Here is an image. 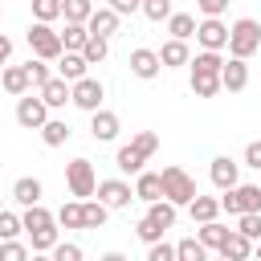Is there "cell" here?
Masks as SVG:
<instances>
[{
  "label": "cell",
  "instance_id": "obj_1",
  "mask_svg": "<svg viewBox=\"0 0 261 261\" xmlns=\"http://www.w3.org/2000/svg\"><path fill=\"white\" fill-rule=\"evenodd\" d=\"M155 151H159V135H155V130H139L130 143H122V147H118L114 167H118L122 175H139V171H143V163H147Z\"/></svg>",
  "mask_w": 261,
  "mask_h": 261
},
{
  "label": "cell",
  "instance_id": "obj_2",
  "mask_svg": "<svg viewBox=\"0 0 261 261\" xmlns=\"http://www.w3.org/2000/svg\"><path fill=\"white\" fill-rule=\"evenodd\" d=\"M228 57H241V61H249L257 49H261V24L253 20V16H241V20H232L228 24Z\"/></svg>",
  "mask_w": 261,
  "mask_h": 261
},
{
  "label": "cell",
  "instance_id": "obj_3",
  "mask_svg": "<svg viewBox=\"0 0 261 261\" xmlns=\"http://www.w3.org/2000/svg\"><path fill=\"white\" fill-rule=\"evenodd\" d=\"M159 179H163V200H167V204H175V208H188V204L200 196L196 179H192L184 167H175V163H171V167H163V171H159Z\"/></svg>",
  "mask_w": 261,
  "mask_h": 261
},
{
  "label": "cell",
  "instance_id": "obj_4",
  "mask_svg": "<svg viewBox=\"0 0 261 261\" xmlns=\"http://www.w3.org/2000/svg\"><path fill=\"white\" fill-rule=\"evenodd\" d=\"M29 49H33V57H41V61H57L65 49H61V33L53 29V24H45V20H33L29 24Z\"/></svg>",
  "mask_w": 261,
  "mask_h": 261
},
{
  "label": "cell",
  "instance_id": "obj_5",
  "mask_svg": "<svg viewBox=\"0 0 261 261\" xmlns=\"http://www.w3.org/2000/svg\"><path fill=\"white\" fill-rule=\"evenodd\" d=\"M220 212L241 216V212H261V184H237L220 196Z\"/></svg>",
  "mask_w": 261,
  "mask_h": 261
},
{
  "label": "cell",
  "instance_id": "obj_6",
  "mask_svg": "<svg viewBox=\"0 0 261 261\" xmlns=\"http://www.w3.org/2000/svg\"><path fill=\"white\" fill-rule=\"evenodd\" d=\"M65 188H69L73 200H90L94 188H98L94 163H90V159H73V163H65Z\"/></svg>",
  "mask_w": 261,
  "mask_h": 261
},
{
  "label": "cell",
  "instance_id": "obj_7",
  "mask_svg": "<svg viewBox=\"0 0 261 261\" xmlns=\"http://www.w3.org/2000/svg\"><path fill=\"white\" fill-rule=\"evenodd\" d=\"M102 98H106V86L98 82V77H77V82H69V102L77 106V110H86V114H94L98 106H102Z\"/></svg>",
  "mask_w": 261,
  "mask_h": 261
},
{
  "label": "cell",
  "instance_id": "obj_8",
  "mask_svg": "<svg viewBox=\"0 0 261 261\" xmlns=\"http://www.w3.org/2000/svg\"><path fill=\"white\" fill-rule=\"evenodd\" d=\"M16 122L24 126V130H41L45 122H49V106L41 102V94H20V102H16Z\"/></svg>",
  "mask_w": 261,
  "mask_h": 261
},
{
  "label": "cell",
  "instance_id": "obj_9",
  "mask_svg": "<svg viewBox=\"0 0 261 261\" xmlns=\"http://www.w3.org/2000/svg\"><path fill=\"white\" fill-rule=\"evenodd\" d=\"M94 196H98L106 208H130V200H135V188H130L126 179H98Z\"/></svg>",
  "mask_w": 261,
  "mask_h": 261
},
{
  "label": "cell",
  "instance_id": "obj_10",
  "mask_svg": "<svg viewBox=\"0 0 261 261\" xmlns=\"http://www.w3.org/2000/svg\"><path fill=\"white\" fill-rule=\"evenodd\" d=\"M196 41H200V49H224L228 45V24L220 20V16H204L200 24H196Z\"/></svg>",
  "mask_w": 261,
  "mask_h": 261
},
{
  "label": "cell",
  "instance_id": "obj_11",
  "mask_svg": "<svg viewBox=\"0 0 261 261\" xmlns=\"http://www.w3.org/2000/svg\"><path fill=\"white\" fill-rule=\"evenodd\" d=\"M208 179H212L220 192H228V188H237V184H241V163H237V159H228V155H216V159H212V167H208Z\"/></svg>",
  "mask_w": 261,
  "mask_h": 261
},
{
  "label": "cell",
  "instance_id": "obj_12",
  "mask_svg": "<svg viewBox=\"0 0 261 261\" xmlns=\"http://www.w3.org/2000/svg\"><path fill=\"white\" fill-rule=\"evenodd\" d=\"M245 86H249V65L241 57H224V65H220V90L241 94Z\"/></svg>",
  "mask_w": 261,
  "mask_h": 261
},
{
  "label": "cell",
  "instance_id": "obj_13",
  "mask_svg": "<svg viewBox=\"0 0 261 261\" xmlns=\"http://www.w3.org/2000/svg\"><path fill=\"white\" fill-rule=\"evenodd\" d=\"M90 135H94L98 143H114V139H118V114L106 110V106H98V110L90 114Z\"/></svg>",
  "mask_w": 261,
  "mask_h": 261
},
{
  "label": "cell",
  "instance_id": "obj_14",
  "mask_svg": "<svg viewBox=\"0 0 261 261\" xmlns=\"http://www.w3.org/2000/svg\"><path fill=\"white\" fill-rule=\"evenodd\" d=\"M118 20H122V16H118L114 8H94L90 20H86V29H90L94 37H106V41H110V37L118 33Z\"/></svg>",
  "mask_w": 261,
  "mask_h": 261
},
{
  "label": "cell",
  "instance_id": "obj_15",
  "mask_svg": "<svg viewBox=\"0 0 261 261\" xmlns=\"http://www.w3.org/2000/svg\"><path fill=\"white\" fill-rule=\"evenodd\" d=\"M159 53V65L163 69H179V65H188L192 61V49H188V41H163V49H155Z\"/></svg>",
  "mask_w": 261,
  "mask_h": 261
},
{
  "label": "cell",
  "instance_id": "obj_16",
  "mask_svg": "<svg viewBox=\"0 0 261 261\" xmlns=\"http://www.w3.org/2000/svg\"><path fill=\"white\" fill-rule=\"evenodd\" d=\"M159 69H163V65H159V53H155V49H135V53H130V73H135V77L151 82V77H159Z\"/></svg>",
  "mask_w": 261,
  "mask_h": 261
},
{
  "label": "cell",
  "instance_id": "obj_17",
  "mask_svg": "<svg viewBox=\"0 0 261 261\" xmlns=\"http://www.w3.org/2000/svg\"><path fill=\"white\" fill-rule=\"evenodd\" d=\"M37 94H41V102H45V106H49V110H61V106H65V102H69V82H65V77H57V73H53V77H49V82H45V86H41V90H37Z\"/></svg>",
  "mask_w": 261,
  "mask_h": 261
},
{
  "label": "cell",
  "instance_id": "obj_18",
  "mask_svg": "<svg viewBox=\"0 0 261 261\" xmlns=\"http://www.w3.org/2000/svg\"><path fill=\"white\" fill-rule=\"evenodd\" d=\"M135 200H147V204L163 200V179H159V171H139V175H135Z\"/></svg>",
  "mask_w": 261,
  "mask_h": 261
},
{
  "label": "cell",
  "instance_id": "obj_19",
  "mask_svg": "<svg viewBox=\"0 0 261 261\" xmlns=\"http://www.w3.org/2000/svg\"><path fill=\"white\" fill-rule=\"evenodd\" d=\"M41 179L37 175H20L16 184H12V200L20 204V208H33V204H41Z\"/></svg>",
  "mask_w": 261,
  "mask_h": 261
},
{
  "label": "cell",
  "instance_id": "obj_20",
  "mask_svg": "<svg viewBox=\"0 0 261 261\" xmlns=\"http://www.w3.org/2000/svg\"><path fill=\"white\" fill-rule=\"evenodd\" d=\"M220 257H228V261H249L253 257V241L249 237H241L237 228H228V237H224V245L216 249Z\"/></svg>",
  "mask_w": 261,
  "mask_h": 261
},
{
  "label": "cell",
  "instance_id": "obj_21",
  "mask_svg": "<svg viewBox=\"0 0 261 261\" xmlns=\"http://www.w3.org/2000/svg\"><path fill=\"white\" fill-rule=\"evenodd\" d=\"M0 86H4L12 98H20V94H29V90H33V86H29L24 65H4V69H0Z\"/></svg>",
  "mask_w": 261,
  "mask_h": 261
},
{
  "label": "cell",
  "instance_id": "obj_22",
  "mask_svg": "<svg viewBox=\"0 0 261 261\" xmlns=\"http://www.w3.org/2000/svg\"><path fill=\"white\" fill-rule=\"evenodd\" d=\"M86 69H90V61H86L82 53H61V57H57V77H65V82L86 77Z\"/></svg>",
  "mask_w": 261,
  "mask_h": 261
},
{
  "label": "cell",
  "instance_id": "obj_23",
  "mask_svg": "<svg viewBox=\"0 0 261 261\" xmlns=\"http://www.w3.org/2000/svg\"><path fill=\"white\" fill-rule=\"evenodd\" d=\"M188 212H192L196 224H208V220L220 216V200H216V196H196V200L188 204Z\"/></svg>",
  "mask_w": 261,
  "mask_h": 261
},
{
  "label": "cell",
  "instance_id": "obj_24",
  "mask_svg": "<svg viewBox=\"0 0 261 261\" xmlns=\"http://www.w3.org/2000/svg\"><path fill=\"white\" fill-rule=\"evenodd\" d=\"M20 224H24V232H37V228L57 224V216H53L45 204H33V208H24V212H20Z\"/></svg>",
  "mask_w": 261,
  "mask_h": 261
},
{
  "label": "cell",
  "instance_id": "obj_25",
  "mask_svg": "<svg viewBox=\"0 0 261 261\" xmlns=\"http://www.w3.org/2000/svg\"><path fill=\"white\" fill-rule=\"evenodd\" d=\"M188 65H192V73H212V77H220V65H224V57H220L216 49H200V53H196Z\"/></svg>",
  "mask_w": 261,
  "mask_h": 261
},
{
  "label": "cell",
  "instance_id": "obj_26",
  "mask_svg": "<svg viewBox=\"0 0 261 261\" xmlns=\"http://www.w3.org/2000/svg\"><path fill=\"white\" fill-rule=\"evenodd\" d=\"M167 33H171L175 41L196 37V16H192V12H171V16H167Z\"/></svg>",
  "mask_w": 261,
  "mask_h": 261
},
{
  "label": "cell",
  "instance_id": "obj_27",
  "mask_svg": "<svg viewBox=\"0 0 261 261\" xmlns=\"http://www.w3.org/2000/svg\"><path fill=\"white\" fill-rule=\"evenodd\" d=\"M86 37H90V29H86V24H73V20H65V29H61V49H65V53H82Z\"/></svg>",
  "mask_w": 261,
  "mask_h": 261
},
{
  "label": "cell",
  "instance_id": "obj_28",
  "mask_svg": "<svg viewBox=\"0 0 261 261\" xmlns=\"http://www.w3.org/2000/svg\"><path fill=\"white\" fill-rule=\"evenodd\" d=\"M69 122H61V118H49L45 126H41V143L45 147H61V143H69Z\"/></svg>",
  "mask_w": 261,
  "mask_h": 261
},
{
  "label": "cell",
  "instance_id": "obj_29",
  "mask_svg": "<svg viewBox=\"0 0 261 261\" xmlns=\"http://www.w3.org/2000/svg\"><path fill=\"white\" fill-rule=\"evenodd\" d=\"M106 212H110V208H106L102 200H94V196L82 200V224H86V228H102V224H106Z\"/></svg>",
  "mask_w": 261,
  "mask_h": 261
},
{
  "label": "cell",
  "instance_id": "obj_30",
  "mask_svg": "<svg viewBox=\"0 0 261 261\" xmlns=\"http://www.w3.org/2000/svg\"><path fill=\"white\" fill-rule=\"evenodd\" d=\"M224 237H228V228H224V224H216V220L200 224V232H196V241H200L204 249H220V245H224Z\"/></svg>",
  "mask_w": 261,
  "mask_h": 261
},
{
  "label": "cell",
  "instance_id": "obj_31",
  "mask_svg": "<svg viewBox=\"0 0 261 261\" xmlns=\"http://www.w3.org/2000/svg\"><path fill=\"white\" fill-rule=\"evenodd\" d=\"M90 12H94V0H61V16L73 24H86Z\"/></svg>",
  "mask_w": 261,
  "mask_h": 261
},
{
  "label": "cell",
  "instance_id": "obj_32",
  "mask_svg": "<svg viewBox=\"0 0 261 261\" xmlns=\"http://www.w3.org/2000/svg\"><path fill=\"white\" fill-rule=\"evenodd\" d=\"M175 261H208V249L196 237H184V241H175Z\"/></svg>",
  "mask_w": 261,
  "mask_h": 261
},
{
  "label": "cell",
  "instance_id": "obj_33",
  "mask_svg": "<svg viewBox=\"0 0 261 261\" xmlns=\"http://www.w3.org/2000/svg\"><path fill=\"white\" fill-rule=\"evenodd\" d=\"M106 53H110V41L106 37H86V45H82V57L90 61V65H98V61H106Z\"/></svg>",
  "mask_w": 261,
  "mask_h": 261
},
{
  "label": "cell",
  "instance_id": "obj_34",
  "mask_svg": "<svg viewBox=\"0 0 261 261\" xmlns=\"http://www.w3.org/2000/svg\"><path fill=\"white\" fill-rule=\"evenodd\" d=\"M57 224H61V228H86V224H82V200H65V204L57 208Z\"/></svg>",
  "mask_w": 261,
  "mask_h": 261
},
{
  "label": "cell",
  "instance_id": "obj_35",
  "mask_svg": "<svg viewBox=\"0 0 261 261\" xmlns=\"http://www.w3.org/2000/svg\"><path fill=\"white\" fill-rule=\"evenodd\" d=\"M192 94H196V98H216V94H220V77H212V73H192Z\"/></svg>",
  "mask_w": 261,
  "mask_h": 261
},
{
  "label": "cell",
  "instance_id": "obj_36",
  "mask_svg": "<svg viewBox=\"0 0 261 261\" xmlns=\"http://www.w3.org/2000/svg\"><path fill=\"white\" fill-rule=\"evenodd\" d=\"M24 73H29V86L33 90H41L49 77H53V69H49V61H41V57H33L29 65H24Z\"/></svg>",
  "mask_w": 261,
  "mask_h": 261
},
{
  "label": "cell",
  "instance_id": "obj_37",
  "mask_svg": "<svg viewBox=\"0 0 261 261\" xmlns=\"http://www.w3.org/2000/svg\"><path fill=\"white\" fill-rule=\"evenodd\" d=\"M29 241H33V253H53V245H57L61 237H57V228L49 224V228H37V232H29Z\"/></svg>",
  "mask_w": 261,
  "mask_h": 261
},
{
  "label": "cell",
  "instance_id": "obj_38",
  "mask_svg": "<svg viewBox=\"0 0 261 261\" xmlns=\"http://www.w3.org/2000/svg\"><path fill=\"white\" fill-rule=\"evenodd\" d=\"M237 232L249 241H261V212H241L237 216Z\"/></svg>",
  "mask_w": 261,
  "mask_h": 261
},
{
  "label": "cell",
  "instance_id": "obj_39",
  "mask_svg": "<svg viewBox=\"0 0 261 261\" xmlns=\"http://www.w3.org/2000/svg\"><path fill=\"white\" fill-rule=\"evenodd\" d=\"M20 232H24L20 216H16V212H8V208H0V241H16Z\"/></svg>",
  "mask_w": 261,
  "mask_h": 261
},
{
  "label": "cell",
  "instance_id": "obj_40",
  "mask_svg": "<svg viewBox=\"0 0 261 261\" xmlns=\"http://www.w3.org/2000/svg\"><path fill=\"white\" fill-rule=\"evenodd\" d=\"M33 20H45V24L61 20V0H33Z\"/></svg>",
  "mask_w": 261,
  "mask_h": 261
},
{
  "label": "cell",
  "instance_id": "obj_41",
  "mask_svg": "<svg viewBox=\"0 0 261 261\" xmlns=\"http://www.w3.org/2000/svg\"><path fill=\"white\" fill-rule=\"evenodd\" d=\"M147 216H151L155 224H163V228H171V224H175V204H167V200H155V204L147 208Z\"/></svg>",
  "mask_w": 261,
  "mask_h": 261
},
{
  "label": "cell",
  "instance_id": "obj_42",
  "mask_svg": "<svg viewBox=\"0 0 261 261\" xmlns=\"http://www.w3.org/2000/svg\"><path fill=\"white\" fill-rule=\"evenodd\" d=\"M135 232H139V241H143V245H155V241H163V232H167V228H163V224H155L151 216H143V220L135 224Z\"/></svg>",
  "mask_w": 261,
  "mask_h": 261
},
{
  "label": "cell",
  "instance_id": "obj_43",
  "mask_svg": "<svg viewBox=\"0 0 261 261\" xmlns=\"http://www.w3.org/2000/svg\"><path fill=\"white\" fill-rule=\"evenodd\" d=\"M147 20H167L175 8H171V0H143V8H139Z\"/></svg>",
  "mask_w": 261,
  "mask_h": 261
},
{
  "label": "cell",
  "instance_id": "obj_44",
  "mask_svg": "<svg viewBox=\"0 0 261 261\" xmlns=\"http://www.w3.org/2000/svg\"><path fill=\"white\" fill-rule=\"evenodd\" d=\"M49 257H53V261H86V253H82V245H73V241H57Z\"/></svg>",
  "mask_w": 261,
  "mask_h": 261
},
{
  "label": "cell",
  "instance_id": "obj_45",
  "mask_svg": "<svg viewBox=\"0 0 261 261\" xmlns=\"http://www.w3.org/2000/svg\"><path fill=\"white\" fill-rule=\"evenodd\" d=\"M0 261H29V245H20V241H0Z\"/></svg>",
  "mask_w": 261,
  "mask_h": 261
},
{
  "label": "cell",
  "instance_id": "obj_46",
  "mask_svg": "<svg viewBox=\"0 0 261 261\" xmlns=\"http://www.w3.org/2000/svg\"><path fill=\"white\" fill-rule=\"evenodd\" d=\"M147 261H175V245H167V241L147 245Z\"/></svg>",
  "mask_w": 261,
  "mask_h": 261
},
{
  "label": "cell",
  "instance_id": "obj_47",
  "mask_svg": "<svg viewBox=\"0 0 261 261\" xmlns=\"http://www.w3.org/2000/svg\"><path fill=\"white\" fill-rule=\"evenodd\" d=\"M106 8H114L118 16H130V12L143 8V0H106Z\"/></svg>",
  "mask_w": 261,
  "mask_h": 261
},
{
  "label": "cell",
  "instance_id": "obj_48",
  "mask_svg": "<svg viewBox=\"0 0 261 261\" xmlns=\"http://www.w3.org/2000/svg\"><path fill=\"white\" fill-rule=\"evenodd\" d=\"M228 4H232V0H196V8H200L204 16H220Z\"/></svg>",
  "mask_w": 261,
  "mask_h": 261
},
{
  "label": "cell",
  "instance_id": "obj_49",
  "mask_svg": "<svg viewBox=\"0 0 261 261\" xmlns=\"http://www.w3.org/2000/svg\"><path fill=\"white\" fill-rule=\"evenodd\" d=\"M245 167H257V171H261V139H253V143L245 147Z\"/></svg>",
  "mask_w": 261,
  "mask_h": 261
},
{
  "label": "cell",
  "instance_id": "obj_50",
  "mask_svg": "<svg viewBox=\"0 0 261 261\" xmlns=\"http://www.w3.org/2000/svg\"><path fill=\"white\" fill-rule=\"evenodd\" d=\"M8 57H12V37H8V33H0V69L8 65Z\"/></svg>",
  "mask_w": 261,
  "mask_h": 261
},
{
  "label": "cell",
  "instance_id": "obj_51",
  "mask_svg": "<svg viewBox=\"0 0 261 261\" xmlns=\"http://www.w3.org/2000/svg\"><path fill=\"white\" fill-rule=\"evenodd\" d=\"M98 261H126V253H118V249H110V253H102Z\"/></svg>",
  "mask_w": 261,
  "mask_h": 261
},
{
  "label": "cell",
  "instance_id": "obj_52",
  "mask_svg": "<svg viewBox=\"0 0 261 261\" xmlns=\"http://www.w3.org/2000/svg\"><path fill=\"white\" fill-rule=\"evenodd\" d=\"M29 261H53L49 253H29Z\"/></svg>",
  "mask_w": 261,
  "mask_h": 261
},
{
  "label": "cell",
  "instance_id": "obj_53",
  "mask_svg": "<svg viewBox=\"0 0 261 261\" xmlns=\"http://www.w3.org/2000/svg\"><path fill=\"white\" fill-rule=\"evenodd\" d=\"M253 257H257V261H261V241H253Z\"/></svg>",
  "mask_w": 261,
  "mask_h": 261
},
{
  "label": "cell",
  "instance_id": "obj_54",
  "mask_svg": "<svg viewBox=\"0 0 261 261\" xmlns=\"http://www.w3.org/2000/svg\"><path fill=\"white\" fill-rule=\"evenodd\" d=\"M216 261H228V257H216Z\"/></svg>",
  "mask_w": 261,
  "mask_h": 261
},
{
  "label": "cell",
  "instance_id": "obj_55",
  "mask_svg": "<svg viewBox=\"0 0 261 261\" xmlns=\"http://www.w3.org/2000/svg\"><path fill=\"white\" fill-rule=\"evenodd\" d=\"M0 200H4V196H0ZM0 208H4V204H0Z\"/></svg>",
  "mask_w": 261,
  "mask_h": 261
},
{
  "label": "cell",
  "instance_id": "obj_56",
  "mask_svg": "<svg viewBox=\"0 0 261 261\" xmlns=\"http://www.w3.org/2000/svg\"><path fill=\"white\" fill-rule=\"evenodd\" d=\"M0 16H4V12H0Z\"/></svg>",
  "mask_w": 261,
  "mask_h": 261
}]
</instances>
